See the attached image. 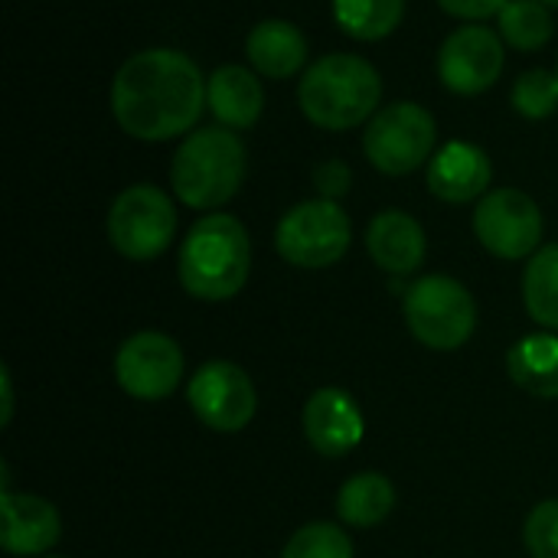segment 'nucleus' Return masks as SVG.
<instances>
[{"label":"nucleus","mask_w":558,"mask_h":558,"mask_svg":"<svg viewBox=\"0 0 558 558\" xmlns=\"http://www.w3.org/2000/svg\"><path fill=\"white\" fill-rule=\"evenodd\" d=\"M543 209L530 193L517 186H497L484 199H477L474 235L490 255L504 262L533 258L543 248Z\"/></svg>","instance_id":"obj_9"},{"label":"nucleus","mask_w":558,"mask_h":558,"mask_svg":"<svg viewBox=\"0 0 558 558\" xmlns=\"http://www.w3.org/2000/svg\"><path fill=\"white\" fill-rule=\"evenodd\" d=\"M396 510V487L379 471L353 474L337 490V517L353 530H373Z\"/></svg>","instance_id":"obj_20"},{"label":"nucleus","mask_w":558,"mask_h":558,"mask_svg":"<svg viewBox=\"0 0 558 558\" xmlns=\"http://www.w3.org/2000/svg\"><path fill=\"white\" fill-rule=\"evenodd\" d=\"M108 242L128 262L160 258L177 235V206L154 183H134L121 190L105 219Z\"/></svg>","instance_id":"obj_7"},{"label":"nucleus","mask_w":558,"mask_h":558,"mask_svg":"<svg viewBox=\"0 0 558 558\" xmlns=\"http://www.w3.org/2000/svg\"><path fill=\"white\" fill-rule=\"evenodd\" d=\"M353 242L350 216L333 199H304L291 206L278 229H275V248L278 255L304 271H320L337 265Z\"/></svg>","instance_id":"obj_8"},{"label":"nucleus","mask_w":558,"mask_h":558,"mask_svg":"<svg viewBox=\"0 0 558 558\" xmlns=\"http://www.w3.org/2000/svg\"><path fill=\"white\" fill-rule=\"evenodd\" d=\"M366 252L369 258L392 278H409L422 268L428 239L422 222L402 209H383L373 216L366 229Z\"/></svg>","instance_id":"obj_16"},{"label":"nucleus","mask_w":558,"mask_h":558,"mask_svg":"<svg viewBox=\"0 0 558 558\" xmlns=\"http://www.w3.org/2000/svg\"><path fill=\"white\" fill-rule=\"evenodd\" d=\"M307 445L324 458H347L366 438V418L360 402L337 386L317 389L301 412Z\"/></svg>","instance_id":"obj_13"},{"label":"nucleus","mask_w":558,"mask_h":558,"mask_svg":"<svg viewBox=\"0 0 558 558\" xmlns=\"http://www.w3.org/2000/svg\"><path fill=\"white\" fill-rule=\"evenodd\" d=\"M445 13L458 16V20H468V23H481V20H490L497 16L510 0H435Z\"/></svg>","instance_id":"obj_28"},{"label":"nucleus","mask_w":558,"mask_h":558,"mask_svg":"<svg viewBox=\"0 0 558 558\" xmlns=\"http://www.w3.org/2000/svg\"><path fill=\"white\" fill-rule=\"evenodd\" d=\"M248 150L239 131L209 124L190 131L170 160L173 196L199 213H216L226 206L245 183Z\"/></svg>","instance_id":"obj_4"},{"label":"nucleus","mask_w":558,"mask_h":558,"mask_svg":"<svg viewBox=\"0 0 558 558\" xmlns=\"http://www.w3.org/2000/svg\"><path fill=\"white\" fill-rule=\"evenodd\" d=\"M383 101L379 69L356 52H327L314 59L298 82V105L320 131H350L369 124Z\"/></svg>","instance_id":"obj_2"},{"label":"nucleus","mask_w":558,"mask_h":558,"mask_svg":"<svg viewBox=\"0 0 558 558\" xmlns=\"http://www.w3.org/2000/svg\"><path fill=\"white\" fill-rule=\"evenodd\" d=\"M490 180H494L490 154L471 141H448L445 147H438L425 173L432 196L451 206L484 199L490 193Z\"/></svg>","instance_id":"obj_14"},{"label":"nucleus","mask_w":558,"mask_h":558,"mask_svg":"<svg viewBox=\"0 0 558 558\" xmlns=\"http://www.w3.org/2000/svg\"><path fill=\"white\" fill-rule=\"evenodd\" d=\"M248 271L252 239L242 219L229 213H206L183 235L177 275L190 298L209 304L229 301L245 288Z\"/></svg>","instance_id":"obj_3"},{"label":"nucleus","mask_w":558,"mask_h":558,"mask_svg":"<svg viewBox=\"0 0 558 558\" xmlns=\"http://www.w3.org/2000/svg\"><path fill=\"white\" fill-rule=\"evenodd\" d=\"M438 124L418 101H392L379 108L363 131L366 160L386 177H409L435 157Z\"/></svg>","instance_id":"obj_6"},{"label":"nucleus","mask_w":558,"mask_h":558,"mask_svg":"<svg viewBox=\"0 0 558 558\" xmlns=\"http://www.w3.org/2000/svg\"><path fill=\"white\" fill-rule=\"evenodd\" d=\"M350 186H353V170L343 160L333 157V160H324V163L314 167V190H317L320 199L340 203L350 193Z\"/></svg>","instance_id":"obj_27"},{"label":"nucleus","mask_w":558,"mask_h":558,"mask_svg":"<svg viewBox=\"0 0 558 558\" xmlns=\"http://www.w3.org/2000/svg\"><path fill=\"white\" fill-rule=\"evenodd\" d=\"M0 546L10 556L39 558L62 539L59 510L36 494H0Z\"/></svg>","instance_id":"obj_15"},{"label":"nucleus","mask_w":558,"mask_h":558,"mask_svg":"<svg viewBox=\"0 0 558 558\" xmlns=\"http://www.w3.org/2000/svg\"><path fill=\"white\" fill-rule=\"evenodd\" d=\"M543 3H546L549 10H558V0H543Z\"/></svg>","instance_id":"obj_30"},{"label":"nucleus","mask_w":558,"mask_h":558,"mask_svg":"<svg viewBox=\"0 0 558 558\" xmlns=\"http://www.w3.org/2000/svg\"><path fill=\"white\" fill-rule=\"evenodd\" d=\"M281 558H353V539L337 523H307L284 543Z\"/></svg>","instance_id":"obj_25"},{"label":"nucleus","mask_w":558,"mask_h":558,"mask_svg":"<svg viewBox=\"0 0 558 558\" xmlns=\"http://www.w3.org/2000/svg\"><path fill=\"white\" fill-rule=\"evenodd\" d=\"M39 558H59V556H39Z\"/></svg>","instance_id":"obj_31"},{"label":"nucleus","mask_w":558,"mask_h":558,"mask_svg":"<svg viewBox=\"0 0 558 558\" xmlns=\"http://www.w3.org/2000/svg\"><path fill=\"white\" fill-rule=\"evenodd\" d=\"M513 386L536 399H558V337L553 330L520 337L507 353Z\"/></svg>","instance_id":"obj_19"},{"label":"nucleus","mask_w":558,"mask_h":558,"mask_svg":"<svg viewBox=\"0 0 558 558\" xmlns=\"http://www.w3.org/2000/svg\"><path fill=\"white\" fill-rule=\"evenodd\" d=\"M409 333L438 353L461 350L477 330V301L451 275H422L405 288L402 301Z\"/></svg>","instance_id":"obj_5"},{"label":"nucleus","mask_w":558,"mask_h":558,"mask_svg":"<svg viewBox=\"0 0 558 558\" xmlns=\"http://www.w3.org/2000/svg\"><path fill=\"white\" fill-rule=\"evenodd\" d=\"M206 111V75L183 52L154 46L128 56L111 82L118 128L147 144L186 137Z\"/></svg>","instance_id":"obj_1"},{"label":"nucleus","mask_w":558,"mask_h":558,"mask_svg":"<svg viewBox=\"0 0 558 558\" xmlns=\"http://www.w3.org/2000/svg\"><path fill=\"white\" fill-rule=\"evenodd\" d=\"M186 402L193 415L219 435H235L248 428L258 412V392L252 376L229 360L203 363L186 386Z\"/></svg>","instance_id":"obj_10"},{"label":"nucleus","mask_w":558,"mask_h":558,"mask_svg":"<svg viewBox=\"0 0 558 558\" xmlns=\"http://www.w3.org/2000/svg\"><path fill=\"white\" fill-rule=\"evenodd\" d=\"M513 111L530 118V121H543L558 111V75L549 69H526L517 75L513 92H510Z\"/></svg>","instance_id":"obj_24"},{"label":"nucleus","mask_w":558,"mask_h":558,"mask_svg":"<svg viewBox=\"0 0 558 558\" xmlns=\"http://www.w3.org/2000/svg\"><path fill=\"white\" fill-rule=\"evenodd\" d=\"M523 546L530 558H558V500H543L523 523Z\"/></svg>","instance_id":"obj_26"},{"label":"nucleus","mask_w":558,"mask_h":558,"mask_svg":"<svg viewBox=\"0 0 558 558\" xmlns=\"http://www.w3.org/2000/svg\"><path fill=\"white\" fill-rule=\"evenodd\" d=\"M206 108L222 128L232 131L255 128L265 111V88L258 72L235 62L213 69L206 78Z\"/></svg>","instance_id":"obj_17"},{"label":"nucleus","mask_w":558,"mask_h":558,"mask_svg":"<svg viewBox=\"0 0 558 558\" xmlns=\"http://www.w3.org/2000/svg\"><path fill=\"white\" fill-rule=\"evenodd\" d=\"M556 75H558V62H556Z\"/></svg>","instance_id":"obj_32"},{"label":"nucleus","mask_w":558,"mask_h":558,"mask_svg":"<svg viewBox=\"0 0 558 558\" xmlns=\"http://www.w3.org/2000/svg\"><path fill=\"white\" fill-rule=\"evenodd\" d=\"M497 33L510 49L539 52L556 33L553 10L543 0H510L497 13Z\"/></svg>","instance_id":"obj_23"},{"label":"nucleus","mask_w":558,"mask_h":558,"mask_svg":"<svg viewBox=\"0 0 558 558\" xmlns=\"http://www.w3.org/2000/svg\"><path fill=\"white\" fill-rule=\"evenodd\" d=\"M523 304L526 314L543 327L558 333V242L543 245L523 271Z\"/></svg>","instance_id":"obj_22"},{"label":"nucleus","mask_w":558,"mask_h":558,"mask_svg":"<svg viewBox=\"0 0 558 558\" xmlns=\"http://www.w3.org/2000/svg\"><path fill=\"white\" fill-rule=\"evenodd\" d=\"M405 0H333L337 26L356 43H379L399 29Z\"/></svg>","instance_id":"obj_21"},{"label":"nucleus","mask_w":558,"mask_h":558,"mask_svg":"<svg viewBox=\"0 0 558 558\" xmlns=\"http://www.w3.org/2000/svg\"><path fill=\"white\" fill-rule=\"evenodd\" d=\"M0 386H3V415H0V422L10 425V418H13V386H10L7 369H0Z\"/></svg>","instance_id":"obj_29"},{"label":"nucleus","mask_w":558,"mask_h":558,"mask_svg":"<svg viewBox=\"0 0 558 558\" xmlns=\"http://www.w3.org/2000/svg\"><path fill=\"white\" fill-rule=\"evenodd\" d=\"M183 347L160 330L131 333L114 353V379L137 402L170 399L183 383Z\"/></svg>","instance_id":"obj_11"},{"label":"nucleus","mask_w":558,"mask_h":558,"mask_svg":"<svg viewBox=\"0 0 558 558\" xmlns=\"http://www.w3.org/2000/svg\"><path fill=\"white\" fill-rule=\"evenodd\" d=\"M307 52H311L307 36L291 20H281V16H268V20L255 23L245 39V56H248L252 69L275 82L304 75Z\"/></svg>","instance_id":"obj_18"},{"label":"nucleus","mask_w":558,"mask_h":558,"mask_svg":"<svg viewBox=\"0 0 558 558\" xmlns=\"http://www.w3.org/2000/svg\"><path fill=\"white\" fill-rule=\"evenodd\" d=\"M507 62V43L484 23H464L438 49V78L454 95H484L497 85Z\"/></svg>","instance_id":"obj_12"}]
</instances>
